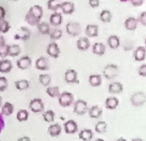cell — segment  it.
<instances>
[{"label": "cell", "instance_id": "681fc988", "mask_svg": "<svg viewBox=\"0 0 146 141\" xmlns=\"http://www.w3.org/2000/svg\"><path fill=\"white\" fill-rule=\"evenodd\" d=\"M6 14L7 13L4 8L2 6H0V21L5 19Z\"/></svg>", "mask_w": 146, "mask_h": 141}, {"label": "cell", "instance_id": "4dcf8cb0", "mask_svg": "<svg viewBox=\"0 0 146 141\" xmlns=\"http://www.w3.org/2000/svg\"><path fill=\"white\" fill-rule=\"evenodd\" d=\"M29 116V112L27 110L21 109L16 113V118L20 122H26L28 120Z\"/></svg>", "mask_w": 146, "mask_h": 141}, {"label": "cell", "instance_id": "836d02e7", "mask_svg": "<svg viewBox=\"0 0 146 141\" xmlns=\"http://www.w3.org/2000/svg\"><path fill=\"white\" fill-rule=\"evenodd\" d=\"M62 3L60 0H48L47 3L48 9L49 10L56 11L60 9Z\"/></svg>", "mask_w": 146, "mask_h": 141}, {"label": "cell", "instance_id": "ab89813d", "mask_svg": "<svg viewBox=\"0 0 146 141\" xmlns=\"http://www.w3.org/2000/svg\"><path fill=\"white\" fill-rule=\"evenodd\" d=\"M11 28V26L9 22L5 19L0 21V32L6 33L9 31Z\"/></svg>", "mask_w": 146, "mask_h": 141}, {"label": "cell", "instance_id": "8fae6325", "mask_svg": "<svg viewBox=\"0 0 146 141\" xmlns=\"http://www.w3.org/2000/svg\"><path fill=\"white\" fill-rule=\"evenodd\" d=\"M36 67L38 70H48L50 69V61L49 59L44 57H41L36 61Z\"/></svg>", "mask_w": 146, "mask_h": 141}, {"label": "cell", "instance_id": "94428289", "mask_svg": "<svg viewBox=\"0 0 146 141\" xmlns=\"http://www.w3.org/2000/svg\"><path fill=\"white\" fill-rule=\"evenodd\" d=\"M0 141H1V140H0Z\"/></svg>", "mask_w": 146, "mask_h": 141}, {"label": "cell", "instance_id": "11a10c76", "mask_svg": "<svg viewBox=\"0 0 146 141\" xmlns=\"http://www.w3.org/2000/svg\"><path fill=\"white\" fill-rule=\"evenodd\" d=\"M2 98L1 96H0V107L1 106L2 104Z\"/></svg>", "mask_w": 146, "mask_h": 141}, {"label": "cell", "instance_id": "6f0895ef", "mask_svg": "<svg viewBox=\"0 0 146 141\" xmlns=\"http://www.w3.org/2000/svg\"><path fill=\"white\" fill-rule=\"evenodd\" d=\"M120 1L121 2H126L130 1V0H120Z\"/></svg>", "mask_w": 146, "mask_h": 141}, {"label": "cell", "instance_id": "2e32d148", "mask_svg": "<svg viewBox=\"0 0 146 141\" xmlns=\"http://www.w3.org/2000/svg\"><path fill=\"white\" fill-rule=\"evenodd\" d=\"M85 34L88 37H97L99 34L98 26L95 25H88L85 30Z\"/></svg>", "mask_w": 146, "mask_h": 141}, {"label": "cell", "instance_id": "ba28073f", "mask_svg": "<svg viewBox=\"0 0 146 141\" xmlns=\"http://www.w3.org/2000/svg\"><path fill=\"white\" fill-rule=\"evenodd\" d=\"M31 31L27 27H21L15 33L14 39L16 40L27 41L31 37Z\"/></svg>", "mask_w": 146, "mask_h": 141}, {"label": "cell", "instance_id": "c3c4849f", "mask_svg": "<svg viewBox=\"0 0 146 141\" xmlns=\"http://www.w3.org/2000/svg\"><path fill=\"white\" fill-rule=\"evenodd\" d=\"M132 5L134 7H140L144 3V0H130Z\"/></svg>", "mask_w": 146, "mask_h": 141}, {"label": "cell", "instance_id": "7bdbcfd3", "mask_svg": "<svg viewBox=\"0 0 146 141\" xmlns=\"http://www.w3.org/2000/svg\"><path fill=\"white\" fill-rule=\"evenodd\" d=\"M9 45H6L3 47L0 48V57L5 58L9 56Z\"/></svg>", "mask_w": 146, "mask_h": 141}, {"label": "cell", "instance_id": "9a60e30c", "mask_svg": "<svg viewBox=\"0 0 146 141\" xmlns=\"http://www.w3.org/2000/svg\"><path fill=\"white\" fill-rule=\"evenodd\" d=\"M146 57V49L143 46H139L134 51L133 57L136 61H145Z\"/></svg>", "mask_w": 146, "mask_h": 141}, {"label": "cell", "instance_id": "3957f363", "mask_svg": "<svg viewBox=\"0 0 146 141\" xmlns=\"http://www.w3.org/2000/svg\"><path fill=\"white\" fill-rule=\"evenodd\" d=\"M74 100V95L69 92H62L58 97V102L61 106L67 107L71 106Z\"/></svg>", "mask_w": 146, "mask_h": 141}, {"label": "cell", "instance_id": "f1b7e54d", "mask_svg": "<svg viewBox=\"0 0 146 141\" xmlns=\"http://www.w3.org/2000/svg\"><path fill=\"white\" fill-rule=\"evenodd\" d=\"M88 82L92 86L98 87L102 83V76L100 74H92L88 78Z\"/></svg>", "mask_w": 146, "mask_h": 141}, {"label": "cell", "instance_id": "5b68a950", "mask_svg": "<svg viewBox=\"0 0 146 141\" xmlns=\"http://www.w3.org/2000/svg\"><path fill=\"white\" fill-rule=\"evenodd\" d=\"M130 102L132 105L135 107L142 106L146 102V95L142 92L135 93L130 98Z\"/></svg>", "mask_w": 146, "mask_h": 141}, {"label": "cell", "instance_id": "7c38bea8", "mask_svg": "<svg viewBox=\"0 0 146 141\" xmlns=\"http://www.w3.org/2000/svg\"><path fill=\"white\" fill-rule=\"evenodd\" d=\"M32 63L31 59L29 56H25L17 60L16 66L21 70H26L31 66Z\"/></svg>", "mask_w": 146, "mask_h": 141}, {"label": "cell", "instance_id": "7a4b0ae2", "mask_svg": "<svg viewBox=\"0 0 146 141\" xmlns=\"http://www.w3.org/2000/svg\"><path fill=\"white\" fill-rule=\"evenodd\" d=\"M119 67L116 64H108L105 66L103 71V74L107 80L114 79L119 74Z\"/></svg>", "mask_w": 146, "mask_h": 141}, {"label": "cell", "instance_id": "b9f144b4", "mask_svg": "<svg viewBox=\"0 0 146 141\" xmlns=\"http://www.w3.org/2000/svg\"><path fill=\"white\" fill-rule=\"evenodd\" d=\"M8 86L7 79L4 76H0V92H4Z\"/></svg>", "mask_w": 146, "mask_h": 141}, {"label": "cell", "instance_id": "816d5d0a", "mask_svg": "<svg viewBox=\"0 0 146 141\" xmlns=\"http://www.w3.org/2000/svg\"><path fill=\"white\" fill-rule=\"evenodd\" d=\"M17 141H31V140L29 136H24L19 138Z\"/></svg>", "mask_w": 146, "mask_h": 141}, {"label": "cell", "instance_id": "4fadbf2b", "mask_svg": "<svg viewBox=\"0 0 146 141\" xmlns=\"http://www.w3.org/2000/svg\"><path fill=\"white\" fill-rule=\"evenodd\" d=\"M64 130L68 134H73L78 130L77 124L73 120H69L64 124Z\"/></svg>", "mask_w": 146, "mask_h": 141}, {"label": "cell", "instance_id": "603a6c76", "mask_svg": "<svg viewBox=\"0 0 146 141\" xmlns=\"http://www.w3.org/2000/svg\"><path fill=\"white\" fill-rule=\"evenodd\" d=\"M62 132V128L58 123L50 125L48 128V133L52 137L59 136Z\"/></svg>", "mask_w": 146, "mask_h": 141}, {"label": "cell", "instance_id": "7dc6e473", "mask_svg": "<svg viewBox=\"0 0 146 141\" xmlns=\"http://www.w3.org/2000/svg\"><path fill=\"white\" fill-rule=\"evenodd\" d=\"M5 127V122L3 115L0 113V134L4 129Z\"/></svg>", "mask_w": 146, "mask_h": 141}, {"label": "cell", "instance_id": "bcb514c9", "mask_svg": "<svg viewBox=\"0 0 146 141\" xmlns=\"http://www.w3.org/2000/svg\"><path fill=\"white\" fill-rule=\"evenodd\" d=\"M139 20L141 25L146 26V12L141 13L140 16Z\"/></svg>", "mask_w": 146, "mask_h": 141}, {"label": "cell", "instance_id": "ee69618b", "mask_svg": "<svg viewBox=\"0 0 146 141\" xmlns=\"http://www.w3.org/2000/svg\"><path fill=\"white\" fill-rule=\"evenodd\" d=\"M138 74L140 76L146 77V64H143L139 67Z\"/></svg>", "mask_w": 146, "mask_h": 141}, {"label": "cell", "instance_id": "e0dca14e", "mask_svg": "<svg viewBox=\"0 0 146 141\" xmlns=\"http://www.w3.org/2000/svg\"><path fill=\"white\" fill-rule=\"evenodd\" d=\"M108 90L111 94H117L121 93L123 92V85L119 82H111L109 85Z\"/></svg>", "mask_w": 146, "mask_h": 141}, {"label": "cell", "instance_id": "db71d44e", "mask_svg": "<svg viewBox=\"0 0 146 141\" xmlns=\"http://www.w3.org/2000/svg\"><path fill=\"white\" fill-rule=\"evenodd\" d=\"M116 141H127V140L124 138H123V137H121L119 139H117Z\"/></svg>", "mask_w": 146, "mask_h": 141}, {"label": "cell", "instance_id": "ffe728a7", "mask_svg": "<svg viewBox=\"0 0 146 141\" xmlns=\"http://www.w3.org/2000/svg\"><path fill=\"white\" fill-rule=\"evenodd\" d=\"M106 50V47L102 43H95L92 48L93 54L100 57L104 55Z\"/></svg>", "mask_w": 146, "mask_h": 141}, {"label": "cell", "instance_id": "484cf974", "mask_svg": "<svg viewBox=\"0 0 146 141\" xmlns=\"http://www.w3.org/2000/svg\"><path fill=\"white\" fill-rule=\"evenodd\" d=\"M14 111V106L13 104L9 102L4 103L1 109V113L3 116H9L13 114Z\"/></svg>", "mask_w": 146, "mask_h": 141}, {"label": "cell", "instance_id": "d6a6232c", "mask_svg": "<svg viewBox=\"0 0 146 141\" xmlns=\"http://www.w3.org/2000/svg\"><path fill=\"white\" fill-rule=\"evenodd\" d=\"M15 88L19 91H23L28 89L30 86V83L27 80L25 79L19 80L15 82Z\"/></svg>", "mask_w": 146, "mask_h": 141}, {"label": "cell", "instance_id": "4316f807", "mask_svg": "<svg viewBox=\"0 0 146 141\" xmlns=\"http://www.w3.org/2000/svg\"><path fill=\"white\" fill-rule=\"evenodd\" d=\"M94 134L90 129L82 130L79 134V138L83 141H90L92 139Z\"/></svg>", "mask_w": 146, "mask_h": 141}, {"label": "cell", "instance_id": "5bb4252c", "mask_svg": "<svg viewBox=\"0 0 146 141\" xmlns=\"http://www.w3.org/2000/svg\"><path fill=\"white\" fill-rule=\"evenodd\" d=\"M91 46L89 39L86 37H80L76 42V47L77 49L81 51H86L88 50Z\"/></svg>", "mask_w": 146, "mask_h": 141}, {"label": "cell", "instance_id": "680465c9", "mask_svg": "<svg viewBox=\"0 0 146 141\" xmlns=\"http://www.w3.org/2000/svg\"><path fill=\"white\" fill-rule=\"evenodd\" d=\"M11 1H19V0H11Z\"/></svg>", "mask_w": 146, "mask_h": 141}, {"label": "cell", "instance_id": "ac0fdd59", "mask_svg": "<svg viewBox=\"0 0 146 141\" xmlns=\"http://www.w3.org/2000/svg\"><path fill=\"white\" fill-rule=\"evenodd\" d=\"M13 66L12 62L7 59L0 61V73L7 74L12 70Z\"/></svg>", "mask_w": 146, "mask_h": 141}, {"label": "cell", "instance_id": "f546056e", "mask_svg": "<svg viewBox=\"0 0 146 141\" xmlns=\"http://www.w3.org/2000/svg\"><path fill=\"white\" fill-rule=\"evenodd\" d=\"M112 18L111 12L108 9L102 10L100 15V19L102 22L104 23H109L111 22Z\"/></svg>", "mask_w": 146, "mask_h": 141}, {"label": "cell", "instance_id": "83f0119b", "mask_svg": "<svg viewBox=\"0 0 146 141\" xmlns=\"http://www.w3.org/2000/svg\"><path fill=\"white\" fill-rule=\"evenodd\" d=\"M107 43L110 48L116 49L120 45V39L116 35H111L107 39Z\"/></svg>", "mask_w": 146, "mask_h": 141}, {"label": "cell", "instance_id": "f5cc1de1", "mask_svg": "<svg viewBox=\"0 0 146 141\" xmlns=\"http://www.w3.org/2000/svg\"><path fill=\"white\" fill-rule=\"evenodd\" d=\"M132 141H144L142 139L139 138H135L132 140Z\"/></svg>", "mask_w": 146, "mask_h": 141}, {"label": "cell", "instance_id": "d6986e66", "mask_svg": "<svg viewBox=\"0 0 146 141\" xmlns=\"http://www.w3.org/2000/svg\"><path fill=\"white\" fill-rule=\"evenodd\" d=\"M60 9L64 14H72L75 11L74 3L72 2H63L62 3Z\"/></svg>", "mask_w": 146, "mask_h": 141}, {"label": "cell", "instance_id": "44dd1931", "mask_svg": "<svg viewBox=\"0 0 146 141\" xmlns=\"http://www.w3.org/2000/svg\"><path fill=\"white\" fill-rule=\"evenodd\" d=\"M49 21L52 25L55 27L59 26L61 25L63 21L62 15L61 13L57 12L52 13L50 17Z\"/></svg>", "mask_w": 146, "mask_h": 141}, {"label": "cell", "instance_id": "9f6ffc18", "mask_svg": "<svg viewBox=\"0 0 146 141\" xmlns=\"http://www.w3.org/2000/svg\"><path fill=\"white\" fill-rule=\"evenodd\" d=\"M95 141H105V140H103V139L99 138V139H97V140H96Z\"/></svg>", "mask_w": 146, "mask_h": 141}, {"label": "cell", "instance_id": "d4e9b609", "mask_svg": "<svg viewBox=\"0 0 146 141\" xmlns=\"http://www.w3.org/2000/svg\"><path fill=\"white\" fill-rule=\"evenodd\" d=\"M103 113V109L99 107L98 106H93L88 110V114L91 118L98 119L99 118Z\"/></svg>", "mask_w": 146, "mask_h": 141}, {"label": "cell", "instance_id": "8d00e7d4", "mask_svg": "<svg viewBox=\"0 0 146 141\" xmlns=\"http://www.w3.org/2000/svg\"><path fill=\"white\" fill-rule=\"evenodd\" d=\"M107 124L104 121H100L95 126V131L98 134H104L106 132Z\"/></svg>", "mask_w": 146, "mask_h": 141}, {"label": "cell", "instance_id": "f35d334b", "mask_svg": "<svg viewBox=\"0 0 146 141\" xmlns=\"http://www.w3.org/2000/svg\"><path fill=\"white\" fill-rule=\"evenodd\" d=\"M40 83L44 86H48L51 82V77L48 74H41L38 78Z\"/></svg>", "mask_w": 146, "mask_h": 141}, {"label": "cell", "instance_id": "8992f818", "mask_svg": "<svg viewBox=\"0 0 146 141\" xmlns=\"http://www.w3.org/2000/svg\"><path fill=\"white\" fill-rule=\"evenodd\" d=\"M29 108L34 113H39L44 110V105L42 99L35 98L31 100L29 104Z\"/></svg>", "mask_w": 146, "mask_h": 141}, {"label": "cell", "instance_id": "d590c367", "mask_svg": "<svg viewBox=\"0 0 146 141\" xmlns=\"http://www.w3.org/2000/svg\"><path fill=\"white\" fill-rule=\"evenodd\" d=\"M46 93L51 98H58L60 94V87L58 86L48 87L46 89Z\"/></svg>", "mask_w": 146, "mask_h": 141}, {"label": "cell", "instance_id": "e575fe53", "mask_svg": "<svg viewBox=\"0 0 146 141\" xmlns=\"http://www.w3.org/2000/svg\"><path fill=\"white\" fill-rule=\"evenodd\" d=\"M21 52V49L18 45H9V56L15 57L18 56Z\"/></svg>", "mask_w": 146, "mask_h": 141}, {"label": "cell", "instance_id": "f6af8a7d", "mask_svg": "<svg viewBox=\"0 0 146 141\" xmlns=\"http://www.w3.org/2000/svg\"><path fill=\"white\" fill-rule=\"evenodd\" d=\"M88 4L91 8L94 9L100 6V0H89Z\"/></svg>", "mask_w": 146, "mask_h": 141}, {"label": "cell", "instance_id": "277c9868", "mask_svg": "<svg viewBox=\"0 0 146 141\" xmlns=\"http://www.w3.org/2000/svg\"><path fill=\"white\" fill-rule=\"evenodd\" d=\"M66 32L68 34L73 37L79 36L82 33L81 26L79 23L70 22L66 26Z\"/></svg>", "mask_w": 146, "mask_h": 141}, {"label": "cell", "instance_id": "52a82bcc", "mask_svg": "<svg viewBox=\"0 0 146 141\" xmlns=\"http://www.w3.org/2000/svg\"><path fill=\"white\" fill-rule=\"evenodd\" d=\"M88 110V104L83 100L79 99L74 105V112L79 116L85 115Z\"/></svg>", "mask_w": 146, "mask_h": 141}, {"label": "cell", "instance_id": "9c48e42d", "mask_svg": "<svg viewBox=\"0 0 146 141\" xmlns=\"http://www.w3.org/2000/svg\"><path fill=\"white\" fill-rule=\"evenodd\" d=\"M65 80L67 83L79 84L80 80L78 79V74L75 70L68 69L65 73Z\"/></svg>", "mask_w": 146, "mask_h": 141}, {"label": "cell", "instance_id": "cb8c5ba5", "mask_svg": "<svg viewBox=\"0 0 146 141\" xmlns=\"http://www.w3.org/2000/svg\"><path fill=\"white\" fill-rule=\"evenodd\" d=\"M138 21L134 17H130L127 19L124 22L125 28L128 31H135L137 28Z\"/></svg>", "mask_w": 146, "mask_h": 141}, {"label": "cell", "instance_id": "74e56055", "mask_svg": "<svg viewBox=\"0 0 146 141\" xmlns=\"http://www.w3.org/2000/svg\"><path fill=\"white\" fill-rule=\"evenodd\" d=\"M55 114L52 110H48L43 114L44 120L48 123L53 122L54 121Z\"/></svg>", "mask_w": 146, "mask_h": 141}, {"label": "cell", "instance_id": "91938a15", "mask_svg": "<svg viewBox=\"0 0 146 141\" xmlns=\"http://www.w3.org/2000/svg\"><path fill=\"white\" fill-rule=\"evenodd\" d=\"M145 45L146 46V38L145 39Z\"/></svg>", "mask_w": 146, "mask_h": 141}, {"label": "cell", "instance_id": "60d3db41", "mask_svg": "<svg viewBox=\"0 0 146 141\" xmlns=\"http://www.w3.org/2000/svg\"><path fill=\"white\" fill-rule=\"evenodd\" d=\"M62 31L60 29H55L50 34V38L53 40H58L62 37Z\"/></svg>", "mask_w": 146, "mask_h": 141}, {"label": "cell", "instance_id": "6da1fadb", "mask_svg": "<svg viewBox=\"0 0 146 141\" xmlns=\"http://www.w3.org/2000/svg\"><path fill=\"white\" fill-rule=\"evenodd\" d=\"M43 15V9L41 6L35 5L31 7L25 16L26 21L32 26H37Z\"/></svg>", "mask_w": 146, "mask_h": 141}, {"label": "cell", "instance_id": "7402d4cb", "mask_svg": "<svg viewBox=\"0 0 146 141\" xmlns=\"http://www.w3.org/2000/svg\"><path fill=\"white\" fill-rule=\"evenodd\" d=\"M119 104V100L115 97H110L105 100V107L108 110H113L116 109Z\"/></svg>", "mask_w": 146, "mask_h": 141}, {"label": "cell", "instance_id": "f907efd6", "mask_svg": "<svg viewBox=\"0 0 146 141\" xmlns=\"http://www.w3.org/2000/svg\"><path fill=\"white\" fill-rule=\"evenodd\" d=\"M6 45V41L4 37L2 35H0V48L5 46Z\"/></svg>", "mask_w": 146, "mask_h": 141}, {"label": "cell", "instance_id": "30bf717a", "mask_svg": "<svg viewBox=\"0 0 146 141\" xmlns=\"http://www.w3.org/2000/svg\"><path fill=\"white\" fill-rule=\"evenodd\" d=\"M46 52L50 57L57 59L59 57L61 52L58 45L55 42H53L48 45Z\"/></svg>", "mask_w": 146, "mask_h": 141}, {"label": "cell", "instance_id": "1f68e13d", "mask_svg": "<svg viewBox=\"0 0 146 141\" xmlns=\"http://www.w3.org/2000/svg\"><path fill=\"white\" fill-rule=\"evenodd\" d=\"M38 32L43 35H48L50 34V28L49 25L46 22H42L37 26Z\"/></svg>", "mask_w": 146, "mask_h": 141}]
</instances>
